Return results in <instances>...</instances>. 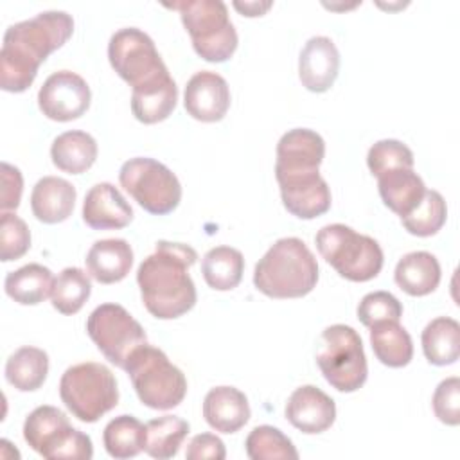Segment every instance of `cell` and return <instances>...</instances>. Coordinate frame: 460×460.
Segmentation results:
<instances>
[{
    "instance_id": "obj_1",
    "label": "cell",
    "mask_w": 460,
    "mask_h": 460,
    "mask_svg": "<svg viewBox=\"0 0 460 460\" xmlns=\"http://www.w3.org/2000/svg\"><path fill=\"white\" fill-rule=\"evenodd\" d=\"M74 32V20L65 11H43L7 27L0 50V86L5 92H25L38 75L40 65Z\"/></svg>"
},
{
    "instance_id": "obj_2",
    "label": "cell",
    "mask_w": 460,
    "mask_h": 460,
    "mask_svg": "<svg viewBox=\"0 0 460 460\" xmlns=\"http://www.w3.org/2000/svg\"><path fill=\"white\" fill-rule=\"evenodd\" d=\"M198 253L183 243L158 241L155 253L147 255L137 271L142 302L160 320L180 318L196 305V286L189 268Z\"/></svg>"
},
{
    "instance_id": "obj_3",
    "label": "cell",
    "mask_w": 460,
    "mask_h": 460,
    "mask_svg": "<svg viewBox=\"0 0 460 460\" xmlns=\"http://www.w3.org/2000/svg\"><path fill=\"white\" fill-rule=\"evenodd\" d=\"M318 262L298 237H282L259 259L253 271L255 288L270 298H300L314 289Z\"/></svg>"
},
{
    "instance_id": "obj_4",
    "label": "cell",
    "mask_w": 460,
    "mask_h": 460,
    "mask_svg": "<svg viewBox=\"0 0 460 460\" xmlns=\"http://www.w3.org/2000/svg\"><path fill=\"white\" fill-rule=\"evenodd\" d=\"M124 370L142 404L153 410L176 408L187 394L183 372L169 361L164 350L144 343L128 359Z\"/></svg>"
},
{
    "instance_id": "obj_5",
    "label": "cell",
    "mask_w": 460,
    "mask_h": 460,
    "mask_svg": "<svg viewBox=\"0 0 460 460\" xmlns=\"http://www.w3.org/2000/svg\"><path fill=\"white\" fill-rule=\"evenodd\" d=\"M180 13L198 56L210 63L226 61L237 49V32L221 0H187L165 4Z\"/></svg>"
},
{
    "instance_id": "obj_6",
    "label": "cell",
    "mask_w": 460,
    "mask_h": 460,
    "mask_svg": "<svg viewBox=\"0 0 460 460\" xmlns=\"http://www.w3.org/2000/svg\"><path fill=\"white\" fill-rule=\"evenodd\" d=\"M314 241L320 255L347 280L367 282L377 277L383 268L385 259L379 243L347 225H325Z\"/></svg>"
},
{
    "instance_id": "obj_7",
    "label": "cell",
    "mask_w": 460,
    "mask_h": 460,
    "mask_svg": "<svg viewBox=\"0 0 460 460\" xmlns=\"http://www.w3.org/2000/svg\"><path fill=\"white\" fill-rule=\"evenodd\" d=\"M59 397L81 422H97L119 402V386L113 372L95 361L68 367L59 381Z\"/></svg>"
},
{
    "instance_id": "obj_8",
    "label": "cell",
    "mask_w": 460,
    "mask_h": 460,
    "mask_svg": "<svg viewBox=\"0 0 460 460\" xmlns=\"http://www.w3.org/2000/svg\"><path fill=\"white\" fill-rule=\"evenodd\" d=\"M316 363L325 381L338 392L359 390L368 376L367 356L359 334L343 323L323 329Z\"/></svg>"
},
{
    "instance_id": "obj_9",
    "label": "cell",
    "mask_w": 460,
    "mask_h": 460,
    "mask_svg": "<svg viewBox=\"0 0 460 460\" xmlns=\"http://www.w3.org/2000/svg\"><path fill=\"white\" fill-rule=\"evenodd\" d=\"M23 438L36 453L50 460H90L93 456L92 438L72 428L68 417L56 406L34 408L23 422Z\"/></svg>"
},
{
    "instance_id": "obj_10",
    "label": "cell",
    "mask_w": 460,
    "mask_h": 460,
    "mask_svg": "<svg viewBox=\"0 0 460 460\" xmlns=\"http://www.w3.org/2000/svg\"><path fill=\"white\" fill-rule=\"evenodd\" d=\"M119 181L124 190L129 192V196L149 214L165 216L180 205V180L169 167L155 158H129L119 171Z\"/></svg>"
},
{
    "instance_id": "obj_11",
    "label": "cell",
    "mask_w": 460,
    "mask_h": 460,
    "mask_svg": "<svg viewBox=\"0 0 460 460\" xmlns=\"http://www.w3.org/2000/svg\"><path fill=\"white\" fill-rule=\"evenodd\" d=\"M86 332L102 356L122 370L129 356L147 343L144 327L119 304L97 305L86 320Z\"/></svg>"
},
{
    "instance_id": "obj_12",
    "label": "cell",
    "mask_w": 460,
    "mask_h": 460,
    "mask_svg": "<svg viewBox=\"0 0 460 460\" xmlns=\"http://www.w3.org/2000/svg\"><path fill=\"white\" fill-rule=\"evenodd\" d=\"M111 68L131 86L138 88L169 75L155 41L137 27L119 29L108 43Z\"/></svg>"
},
{
    "instance_id": "obj_13",
    "label": "cell",
    "mask_w": 460,
    "mask_h": 460,
    "mask_svg": "<svg viewBox=\"0 0 460 460\" xmlns=\"http://www.w3.org/2000/svg\"><path fill=\"white\" fill-rule=\"evenodd\" d=\"M92 92L88 83L72 70H58L50 74L40 92L38 106L41 113L58 122L75 120L88 110Z\"/></svg>"
},
{
    "instance_id": "obj_14",
    "label": "cell",
    "mask_w": 460,
    "mask_h": 460,
    "mask_svg": "<svg viewBox=\"0 0 460 460\" xmlns=\"http://www.w3.org/2000/svg\"><path fill=\"white\" fill-rule=\"evenodd\" d=\"M277 181L289 214L300 219H314L331 208V190L318 171L277 176Z\"/></svg>"
},
{
    "instance_id": "obj_15",
    "label": "cell",
    "mask_w": 460,
    "mask_h": 460,
    "mask_svg": "<svg viewBox=\"0 0 460 460\" xmlns=\"http://www.w3.org/2000/svg\"><path fill=\"white\" fill-rule=\"evenodd\" d=\"M183 106L187 113L201 122L221 120L230 108V88L223 75L201 70L196 72L185 86Z\"/></svg>"
},
{
    "instance_id": "obj_16",
    "label": "cell",
    "mask_w": 460,
    "mask_h": 460,
    "mask_svg": "<svg viewBox=\"0 0 460 460\" xmlns=\"http://www.w3.org/2000/svg\"><path fill=\"white\" fill-rule=\"evenodd\" d=\"M325 156L323 138L307 128H295L284 133L277 144L275 176L314 172Z\"/></svg>"
},
{
    "instance_id": "obj_17",
    "label": "cell",
    "mask_w": 460,
    "mask_h": 460,
    "mask_svg": "<svg viewBox=\"0 0 460 460\" xmlns=\"http://www.w3.org/2000/svg\"><path fill=\"white\" fill-rule=\"evenodd\" d=\"M286 419L302 433L316 435L329 429L336 419L334 401L318 386H298L286 402Z\"/></svg>"
},
{
    "instance_id": "obj_18",
    "label": "cell",
    "mask_w": 460,
    "mask_h": 460,
    "mask_svg": "<svg viewBox=\"0 0 460 460\" xmlns=\"http://www.w3.org/2000/svg\"><path fill=\"white\" fill-rule=\"evenodd\" d=\"M340 72V52L327 36H313L305 41L298 58V77L309 92H327Z\"/></svg>"
},
{
    "instance_id": "obj_19",
    "label": "cell",
    "mask_w": 460,
    "mask_h": 460,
    "mask_svg": "<svg viewBox=\"0 0 460 460\" xmlns=\"http://www.w3.org/2000/svg\"><path fill=\"white\" fill-rule=\"evenodd\" d=\"M133 208L120 190L108 183H95L83 201V221L93 230H119L131 223Z\"/></svg>"
},
{
    "instance_id": "obj_20",
    "label": "cell",
    "mask_w": 460,
    "mask_h": 460,
    "mask_svg": "<svg viewBox=\"0 0 460 460\" xmlns=\"http://www.w3.org/2000/svg\"><path fill=\"white\" fill-rule=\"evenodd\" d=\"M203 417L219 433H235L250 419L246 395L235 386L210 388L203 399Z\"/></svg>"
},
{
    "instance_id": "obj_21",
    "label": "cell",
    "mask_w": 460,
    "mask_h": 460,
    "mask_svg": "<svg viewBox=\"0 0 460 460\" xmlns=\"http://www.w3.org/2000/svg\"><path fill=\"white\" fill-rule=\"evenodd\" d=\"M75 187L58 176H43L31 192V208L38 221L56 225L70 217L75 205Z\"/></svg>"
},
{
    "instance_id": "obj_22",
    "label": "cell",
    "mask_w": 460,
    "mask_h": 460,
    "mask_svg": "<svg viewBox=\"0 0 460 460\" xmlns=\"http://www.w3.org/2000/svg\"><path fill=\"white\" fill-rule=\"evenodd\" d=\"M86 270L99 284L120 282L133 266V250L126 239H101L86 253Z\"/></svg>"
},
{
    "instance_id": "obj_23",
    "label": "cell",
    "mask_w": 460,
    "mask_h": 460,
    "mask_svg": "<svg viewBox=\"0 0 460 460\" xmlns=\"http://www.w3.org/2000/svg\"><path fill=\"white\" fill-rule=\"evenodd\" d=\"M176 101L178 86L169 74L158 81L133 88L131 111L137 120L144 124H156L172 113Z\"/></svg>"
},
{
    "instance_id": "obj_24",
    "label": "cell",
    "mask_w": 460,
    "mask_h": 460,
    "mask_svg": "<svg viewBox=\"0 0 460 460\" xmlns=\"http://www.w3.org/2000/svg\"><path fill=\"white\" fill-rule=\"evenodd\" d=\"M383 203L397 216H408L422 199L426 185L413 169H394L377 176Z\"/></svg>"
},
{
    "instance_id": "obj_25",
    "label": "cell",
    "mask_w": 460,
    "mask_h": 460,
    "mask_svg": "<svg viewBox=\"0 0 460 460\" xmlns=\"http://www.w3.org/2000/svg\"><path fill=\"white\" fill-rule=\"evenodd\" d=\"M395 284L411 296H424L440 282V264L429 252H410L402 255L394 271Z\"/></svg>"
},
{
    "instance_id": "obj_26",
    "label": "cell",
    "mask_w": 460,
    "mask_h": 460,
    "mask_svg": "<svg viewBox=\"0 0 460 460\" xmlns=\"http://www.w3.org/2000/svg\"><path fill=\"white\" fill-rule=\"evenodd\" d=\"M50 158L59 171L81 174L93 165L97 158V142L86 131H65L54 138L50 146Z\"/></svg>"
},
{
    "instance_id": "obj_27",
    "label": "cell",
    "mask_w": 460,
    "mask_h": 460,
    "mask_svg": "<svg viewBox=\"0 0 460 460\" xmlns=\"http://www.w3.org/2000/svg\"><path fill=\"white\" fill-rule=\"evenodd\" d=\"M54 275L52 271L38 262L25 264L16 271H9L4 288L9 298L22 305H36L43 302L54 289Z\"/></svg>"
},
{
    "instance_id": "obj_28",
    "label": "cell",
    "mask_w": 460,
    "mask_h": 460,
    "mask_svg": "<svg viewBox=\"0 0 460 460\" xmlns=\"http://www.w3.org/2000/svg\"><path fill=\"white\" fill-rule=\"evenodd\" d=\"M370 345L376 358L390 367H406L413 358V343L408 331L395 320L379 322L370 327Z\"/></svg>"
},
{
    "instance_id": "obj_29",
    "label": "cell",
    "mask_w": 460,
    "mask_h": 460,
    "mask_svg": "<svg viewBox=\"0 0 460 460\" xmlns=\"http://www.w3.org/2000/svg\"><path fill=\"white\" fill-rule=\"evenodd\" d=\"M420 341L431 365H453L460 354V325L449 316H438L424 327Z\"/></svg>"
},
{
    "instance_id": "obj_30",
    "label": "cell",
    "mask_w": 460,
    "mask_h": 460,
    "mask_svg": "<svg viewBox=\"0 0 460 460\" xmlns=\"http://www.w3.org/2000/svg\"><path fill=\"white\" fill-rule=\"evenodd\" d=\"M49 374V356L38 347H20L5 363V379L20 392L38 390Z\"/></svg>"
},
{
    "instance_id": "obj_31",
    "label": "cell",
    "mask_w": 460,
    "mask_h": 460,
    "mask_svg": "<svg viewBox=\"0 0 460 460\" xmlns=\"http://www.w3.org/2000/svg\"><path fill=\"white\" fill-rule=\"evenodd\" d=\"M244 271V257L237 248H210L201 261L205 282L216 291H230L239 286Z\"/></svg>"
},
{
    "instance_id": "obj_32",
    "label": "cell",
    "mask_w": 460,
    "mask_h": 460,
    "mask_svg": "<svg viewBox=\"0 0 460 460\" xmlns=\"http://www.w3.org/2000/svg\"><path fill=\"white\" fill-rule=\"evenodd\" d=\"M189 433V422L178 415H162L146 424L144 451L158 460L176 456Z\"/></svg>"
},
{
    "instance_id": "obj_33",
    "label": "cell",
    "mask_w": 460,
    "mask_h": 460,
    "mask_svg": "<svg viewBox=\"0 0 460 460\" xmlns=\"http://www.w3.org/2000/svg\"><path fill=\"white\" fill-rule=\"evenodd\" d=\"M146 426L133 415L111 419L102 433L104 449L113 458H133L144 451Z\"/></svg>"
},
{
    "instance_id": "obj_34",
    "label": "cell",
    "mask_w": 460,
    "mask_h": 460,
    "mask_svg": "<svg viewBox=\"0 0 460 460\" xmlns=\"http://www.w3.org/2000/svg\"><path fill=\"white\" fill-rule=\"evenodd\" d=\"M90 277L81 268H65L54 282V289L50 295L52 307L61 314H75L90 298Z\"/></svg>"
},
{
    "instance_id": "obj_35",
    "label": "cell",
    "mask_w": 460,
    "mask_h": 460,
    "mask_svg": "<svg viewBox=\"0 0 460 460\" xmlns=\"http://www.w3.org/2000/svg\"><path fill=\"white\" fill-rule=\"evenodd\" d=\"M246 455L252 460H296L298 451L293 442L270 424L255 426L246 437Z\"/></svg>"
},
{
    "instance_id": "obj_36",
    "label": "cell",
    "mask_w": 460,
    "mask_h": 460,
    "mask_svg": "<svg viewBox=\"0 0 460 460\" xmlns=\"http://www.w3.org/2000/svg\"><path fill=\"white\" fill-rule=\"evenodd\" d=\"M447 207L438 190L426 189L420 203L404 217H401L402 226L417 237L435 235L446 223Z\"/></svg>"
},
{
    "instance_id": "obj_37",
    "label": "cell",
    "mask_w": 460,
    "mask_h": 460,
    "mask_svg": "<svg viewBox=\"0 0 460 460\" xmlns=\"http://www.w3.org/2000/svg\"><path fill=\"white\" fill-rule=\"evenodd\" d=\"M367 165L376 178L394 169H413V153L401 140H377L368 149Z\"/></svg>"
},
{
    "instance_id": "obj_38",
    "label": "cell",
    "mask_w": 460,
    "mask_h": 460,
    "mask_svg": "<svg viewBox=\"0 0 460 460\" xmlns=\"http://www.w3.org/2000/svg\"><path fill=\"white\" fill-rule=\"evenodd\" d=\"M29 248H31V232L27 223L13 212H2V219H0L2 262H9L23 257Z\"/></svg>"
},
{
    "instance_id": "obj_39",
    "label": "cell",
    "mask_w": 460,
    "mask_h": 460,
    "mask_svg": "<svg viewBox=\"0 0 460 460\" xmlns=\"http://www.w3.org/2000/svg\"><path fill=\"white\" fill-rule=\"evenodd\" d=\"M401 316H402V305L388 291L367 293L358 305V318L368 329L379 322H388V320L399 322Z\"/></svg>"
},
{
    "instance_id": "obj_40",
    "label": "cell",
    "mask_w": 460,
    "mask_h": 460,
    "mask_svg": "<svg viewBox=\"0 0 460 460\" xmlns=\"http://www.w3.org/2000/svg\"><path fill=\"white\" fill-rule=\"evenodd\" d=\"M433 411L435 417L447 424L458 426L460 424V379L447 377L438 383L433 394Z\"/></svg>"
},
{
    "instance_id": "obj_41",
    "label": "cell",
    "mask_w": 460,
    "mask_h": 460,
    "mask_svg": "<svg viewBox=\"0 0 460 460\" xmlns=\"http://www.w3.org/2000/svg\"><path fill=\"white\" fill-rule=\"evenodd\" d=\"M225 456H226L225 444L214 433H199L192 437L185 451V458L189 460H203V458L223 460Z\"/></svg>"
},
{
    "instance_id": "obj_42",
    "label": "cell",
    "mask_w": 460,
    "mask_h": 460,
    "mask_svg": "<svg viewBox=\"0 0 460 460\" xmlns=\"http://www.w3.org/2000/svg\"><path fill=\"white\" fill-rule=\"evenodd\" d=\"M23 190V178L18 167L2 162V196H0V207L4 212L16 208L22 199Z\"/></svg>"
},
{
    "instance_id": "obj_43",
    "label": "cell",
    "mask_w": 460,
    "mask_h": 460,
    "mask_svg": "<svg viewBox=\"0 0 460 460\" xmlns=\"http://www.w3.org/2000/svg\"><path fill=\"white\" fill-rule=\"evenodd\" d=\"M234 7L244 16H261L271 7V2H234Z\"/></svg>"
}]
</instances>
